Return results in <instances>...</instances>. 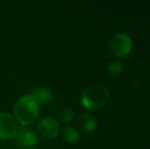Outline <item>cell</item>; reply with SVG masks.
Masks as SVG:
<instances>
[{"mask_svg": "<svg viewBox=\"0 0 150 149\" xmlns=\"http://www.w3.org/2000/svg\"><path fill=\"white\" fill-rule=\"evenodd\" d=\"M40 112L39 103L31 94H25L16 101L13 106V117L23 127H28L37 119Z\"/></svg>", "mask_w": 150, "mask_h": 149, "instance_id": "1", "label": "cell"}, {"mask_svg": "<svg viewBox=\"0 0 150 149\" xmlns=\"http://www.w3.org/2000/svg\"><path fill=\"white\" fill-rule=\"evenodd\" d=\"M109 97V91L105 86L100 84L88 86L81 95V104L89 110H97L103 107Z\"/></svg>", "mask_w": 150, "mask_h": 149, "instance_id": "2", "label": "cell"}, {"mask_svg": "<svg viewBox=\"0 0 150 149\" xmlns=\"http://www.w3.org/2000/svg\"><path fill=\"white\" fill-rule=\"evenodd\" d=\"M133 47V41L130 36L125 33H119L112 36L109 40V51L117 57H124L131 52Z\"/></svg>", "mask_w": 150, "mask_h": 149, "instance_id": "3", "label": "cell"}, {"mask_svg": "<svg viewBox=\"0 0 150 149\" xmlns=\"http://www.w3.org/2000/svg\"><path fill=\"white\" fill-rule=\"evenodd\" d=\"M18 123L9 112H0V139L7 140L14 138L18 134Z\"/></svg>", "mask_w": 150, "mask_h": 149, "instance_id": "4", "label": "cell"}, {"mask_svg": "<svg viewBox=\"0 0 150 149\" xmlns=\"http://www.w3.org/2000/svg\"><path fill=\"white\" fill-rule=\"evenodd\" d=\"M39 134L45 139H54L60 132L59 123L53 117H44L39 121L37 126Z\"/></svg>", "mask_w": 150, "mask_h": 149, "instance_id": "5", "label": "cell"}, {"mask_svg": "<svg viewBox=\"0 0 150 149\" xmlns=\"http://www.w3.org/2000/svg\"><path fill=\"white\" fill-rule=\"evenodd\" d=\"M16 143L25 149L35 148L38 144V136L32 129L23 127L18 130L16 136Z\"/></svg>", "mask_w": 150, "mask_h": 149, "instance_id": "6", "label": "cell"}, {"mask_svg": "<svg viewBox=\"0 0 150 149\" xmlns=\"http://www.w3.org/2000/svg\"><path fill=\"white\" fill-rule=\"evenodd\" d=\"M31 95L38 103H48L53 99V92L48 87H37L33 90Z\"/></svg>", "mask_w": 150, "mask_h": 149, "instance_id": "7", "label": "cell"}, {"mask_svg": "<svg viewBox=\"0 0 150 149\" xmlns=\"http://www.w3.org/2000/svg\"><path fill=\"white\" fill-rule=\"evenodd\" d=\"M79 125L81 130L85 133H92L97 127L96 119L89 113L86 112L81 113L79 115Z\"/></svg>", "mask_w": 150, "mask_h": 149, "instance_id": "8", "label": "cell"}, {"mask_svg": "<svg viewBox=\"0 0 150 149\" xmlns=\"http://www.w3.org/2000/svg\"><path fill=\"white\" fill-rule=\"evenodd\" d=\"M62 137L67 143L69 144H75L79 141L80 139V133L76 128L74 127H67L63 130L62 132Z\"/></svg>", "mask_w": 150, "mask_h": 149, "instance_id": "9", "label": "cell"}, {"mask_svg": "<svg viewBox=\"0 0 150 149\" xmlns=\"http://www.w3.org/2000/svg\"><path fill=\"white\" fill-rule=\"evenodd\" d=\"M124 62L120 61L119 59L112 60L108 64V66H107V71H108V74L110 76H113V77H117L124 72Z\"/></svg>", "mask_w": 150, "mask_h": 149, "instance_id": "10", "label": "cell"}, {"mask_svg": "<svg viewBox=\"0 0 150 149\" xmlns=\"http://www.w3.org/2000/svg\"><path fill=\"white\" fill-rule=\"evenodd\" d=\"M74 117H75V112H74V110L69 107L63 108V109L60 112V114H59L60 121H63V123H69V121L74 119Z\"/></svg>", "mask_w": 150, "mask_h": 149, "instance_id": "11", "label": "cell"}]
</instances>
